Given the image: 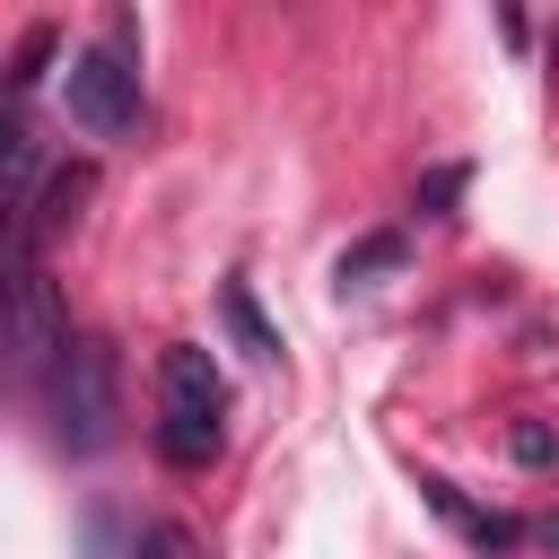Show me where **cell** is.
Instances as JSON below:
<instances>
[{
	"instance_id": "1",
	"label": "cell",
	"mask_w": 559,
	"mask_h": 559,
	"mask_svg": "<svg viewBox=\"0 0 559 559\" xmlns=\"http://www.w3.org/2000/svg\"><path fill=\"white\" fill-rule=\"evenodd\" d=\"M218 437H227V384H218L201 341H175L157 358V454L192 472L218 454Z\"/></svg>"
},
{
	"instance_id": "2",
	"label": "cell",
	"mask_w": 559,
	"mask_h": 559,
	"mask_svg": "<svg viewBox=\"0 0 559 559\" xmlns=\"http://www.w3.org/2000/svg\"><path fill=\"white\" fill-rule=\"evenodd\" d=\"M44 411H52V437L70 454H96L114 437V411H122V384H114V349L105 341H70L52 367H44Z\"/></svg>"
},
{
	"instance_id": "3",
	"label": "cell",
	"mask_w": 559,
	"mask_h": 559,
	"mask_svg": "<svg viewBox=\"0 0 559 559\" xmlns=\"http://www.w3.org/2000/svg\"><path fill=\"white\" fill-rule=\"evenodd\" d=\"M61 96H70V122H79L87 140H131V131H140V70L122 61V44L70 52Z\"/></svg>"
},
{
	"instance_id": "4",
	"label": "cell",
	"mask_w": 559,
	"mask_h": 559,
	"mask_svg": "<svg viewBox=\"0 0 559 559\" xmlns=\"http://www.w3.org/2000/svg\"><path fill=\"white\" fill-rule=\"evenodd\" d=\"M70 349V332H61V306H52V280L17 253V271H9V358L26 367V376H44L52 358Z\"/></svg>"
},
{
	"instance_id": "5",
	"label": "cell",
	"mask_w": 559,
	"mask_h": 559,
	"mask_svg": "<svg viewBox=\"0 0 559 559\" xmlns=\"http://www.w3.org/2000/svg\"><path fill=\"white\" fill-rule=\"evenodd\" d=\"M419 489H428V507H437V515H445V524H454V533H463L480 559H507V550L524 542V524H515V515H489V507H472L454 480H419Z\"/></svg>"
},
{
	"instance_id": "6",
	"label": "cell",
	"mask_w": 559,
	"mask_h": 559,
	"mask_svg": "<svg viewBox=\"0 0 559 559\" xmlns=\"http://www.w3.org/2000/svg\"><path fill=\"white\" fill-rule=\"evenodd\" d=\"M218 306H227V332H236V349H245V358H280V332L262 323V306H253V288H245V280H227V288H218Z\"/></svg>"
},
{
	"instance_id": "7",
	"label": "cell",
	"mask_w": 559,
	"mask_h": 559,
	"mask_svg": "<svg viewBox=\"0 0 559 559\" xmlns=\"http://www.w3.org/2000/svg\"><path fill=\"white\" fill-rule=\"evenodd\" d=\"M402 262V236H367L358 253H341V288H367L376 271H393Z\"/></svg>"
},
{
	"instance_id": "8",
	"label": "cell",
	"mask_w": 559,
	"mask_h": 559,
	"mask_svg": "<svg viewBox=\"0 0 559 559\" xmlns=\"http://www.w3.org/2000/svg\"><path fill=\"white\" fill-rule=\"evenodd\" d=\"M140 559H201V542H192L183 524H148V533H140Z\"/></svg>"
},
{
	"instance_id": "9",
	"label": "cell",
	"mask_w": 559,
	"mask_h": 559,
	"mask_svg": "<svg viewBox=\"0 0 559 559\" xmlns=\"http://www.w3.org/2000/svg\"><path fill=\"white\" fill-rule=\"evenodd\" d=\"M44 52H52V26H35V35L17 44V70H9V87H17V96H26L35 79H44Z\"/></svg>"
},
{
	"instance_id": "10",
	"label": "cell",
	"mask_w": 559,
	"mask_h": 559,
	"mask_svg": "<svg viewBox=\"0 0 559 559\" xmlns=\"http://www.w3.org/2000/svg\"><path fill=\"white\" fill-rule=\"evenodd\" d=\"M454 192H463V166H437V175H428V183H419V210H445V201H454Z\"/></svg>"
},
{
	"instance_id": "11",
	"label": "cell",
	"mask_w": 559,
	"mask_h": 559,
	"mask_svg": "<svg viewBox=\"0 0 559 559\" xmlns=\"http://www.w3.org/2000/svg\"><path fill=\"white\" fill-rule=\"evenodd\" d=\"M515 454L524 463H550V428H515Z\"/></svg>"
}]
</instances>
